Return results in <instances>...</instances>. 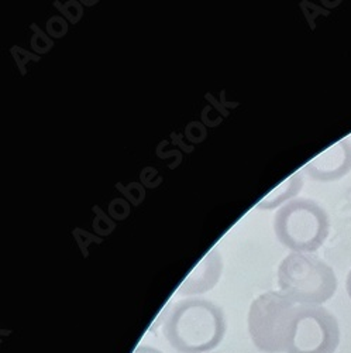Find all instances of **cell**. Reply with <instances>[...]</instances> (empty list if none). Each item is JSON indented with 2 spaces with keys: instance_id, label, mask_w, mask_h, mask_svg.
Here are the masks:
<instances>
[{
  "instance_id": "obj_1",
  "label": "cell",
  "mask_w": 351,
  "mask_h": 353,
  "mask_svg": "<svg viewBox=\"0 0 351 353\" xmlns=\"http://www.w3.org/2000/svg\"><path fill=\"white\" fill-rule=\"evenodd\" d=\"M227 331L223 310L204 299H185L173 304L164 322V336L178 353H209Z\"/></svg>"
},
{
  "instance_id": "obj_2",
  "label": "cell",
  "mask_w": 351,
  "mask_h": 353,
  "mask_svg": "<svg viewBox=\"0 0 351 353\" xmlns=\"http://www.w3.org/2000/svg\"><path fill=\"white\" fill-rule=\"evenodd\" d=\"M281 292L299 305H321L337 290L332 266L310 253L290 252L278 268Z\"/></svg>"
},
{
  "instance_id": "obj_3",
  "label": "cell",
  "mask_w": 351,
  "mask_h": 353,
  "mask_svg": "<svg viewBox=\"0 0 351 353\" xmlns=\"http://www.w3.org/2000/svg\"><path fill=\"white\" fill-rule=\"evenodd\" d=\"M330 218L321 205L310 198H295L277 211L274 232L279 243L297 253H312L329 236Z\"/></svg>"
},
{
  "instance_id": "obj_4",
  "label": "cell",
  "mask_w": 351,
  "mask_h": 353,
  "mask_svg": "<svg viewBox=\"0 0 351 353\" xmlns=\"http://www.w3.org/2000/svg\"><path fill=\"white\" fill-rule=\"evenodd\" d=\"M340 343L336 316L321 305H299L292 311L285 353H334Z\"/></svg>"
},
{
  "instance_id": "obj_5",
  "label": "cell",
  "mask_w": 351,
  "mask_h": 353,
  "mask_svg": "<svg viewBox=\"0 0 351 353\" xmlns=\"http://www.w3.org/2000/svg\"><path fill=\"white\" fill-rule=\"evenodd\" d=\"M295 303L281 291H268L253 300L247 327L253 345L264 353H285L289 319Z\"/></svg>"
},
{
  "instance_id": "obj_6",
  "label": "cell",
  "mask_w": 351,
  "mask_h": 353,
  "mask_svg": "<svg viewBox=\"0 0 351 353\" xmlns=\"http://www.w3.org/2000/svg\"><path fill=\"white\" fill-rule=\"evenodd\" d=\"M304 171L315 181L332 183L351 171V143L343 139L305 164Z\"/></svg>"
},
{
  "instance_id": "obj_7",
  "label": "cell",
  "mask_w": 351,
  "mask_h": 353,
  "mask_svg": "<svg viewBox=\"0 0 351 353\" xmlns=\"http://www.w3.org/2000/svg\"><path fill=\"white\" fill-rule=\"evenodd\" d=\"M223 270V261L219 250L215 248L204 256L178 288L181 296H198L208 292L219 283Z\"/></svg>"
},
{
  "instance_id": "obj_8",
  "label": "cell",
  "mask_w": 351,
  "mask_h": 353,
  "mask_svg": "<svg viewBox=\"0 0 351 353\" xmlns=\"http://www.w3.org/2000/svg\"><path fill=\"white\" fill-rule=\"evenodd\" d=\"M304 187V176L302 171H298L295 174H292L289 179L282 181L278 187H275L270 194H267L264 198H262L257 203V210H264V211H271L274 208L282 207V205L286 203V201H292V198H295Z\"/></svg>"
},
{
  "instance_id": "obj_9",
  "label": "cell",
  "mask_w": 351,
  "mask_h": 353,
  "mask_svg": "<svg viewBox=\"0 0 351 353\" xmlns=\"http://www.w3.org/2000/svg\"><path fill=\"white\" fill-rule=\"evenodd\" d=\"M133 353H162V352L158 350L157 347H153L149 345H141V346H137Z\"/></svg>"
},
{
  "instance_id": "obj_10",
  "label": "cell",
  "mask_w": 351,
  "mask_h": 353,
  "mask_svg": "<svg viewBox=\"0 0 351 353\" xmlns=\"http://www.w3.org/2000/svg\"><path fill=\"white\" fill-rule=\"evenodd\" d=\"M345 288H347V292H348V297L351 299V270L348 272V276H347V283H345Z\"/></svg>"
}]
</instances>
